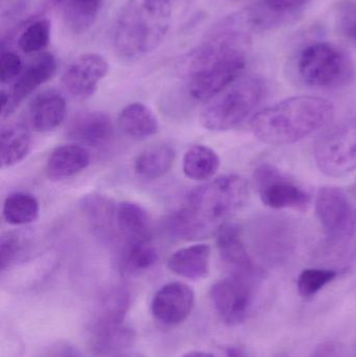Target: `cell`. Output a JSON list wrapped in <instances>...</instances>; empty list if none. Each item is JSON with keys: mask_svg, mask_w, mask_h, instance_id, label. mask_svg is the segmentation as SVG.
<instances>
[{"mask_svg": "<svg viewBox=\"0 0 356 357\" xmlns=\"http://www.w3.org/2000/svg\"><path fill=\"white\" fill-rule=\"evenodd\" d=\"M248 35L226 29L194 52L188 67V92L194 100H212L240 79L247 66Z\"/></svg>", "mask_w": 356, "mask_h": 357, "instance_id": "6da1fadb", "label": "cell"}, {"mask_svg": "<svg viewBox=\"0 0 356 357\" xmlns=\"http://www.w3.org/2000/svg\"><path fill=\"white\" fill-rule=\"evenodd\" d=\"M334 116V105L326 98L293 96L257 113L251 128L263 144L288 146L319 131Z\"/></svg>", "mask_w": 356, "mask_h": 357, "instance_id": "7a4b0ae2", "label": "cell"}, {"mask_svg": "<svg viewBox=\"0 0 356 357\" xmlns=\"http://www.w3.org/2000/svg\"><path fill=\"white\" fill-rule=\"evenodd\" d=\"M171 24L169 0H130L115 24V50L127 60L141 58L160 45Z\"/></svg>", "mask_w": 356, "mask_h": 357, "instance_id": "3957f363", "label": "cell"}, {"mask_svg": "<svg viewBox=\"0 0 356 357\" xmlns=\"http://www.w3.org/2000/svg\"><path fill=\"white\" fill-rule=\"evenodd\" d=\"M248 183L238 175L222 176L192 189L187 206L199 220L212 233L246 204Z\"/></svg>", "mask_w": 356, "mask_h": 357, "instance_id": "277c9868", "label": "cell"}, {"mask_svg": "<svg viewBox=\"0 0 356 357\" xmlns=\"http://www.w3.org/2000/svg\"><path fill=\"white\" fill-rule=\"evenodd\" d=\"M265 93V84L261 77L250 75L238 79L203 109L201 123L209 131L234 129L254 112Z\"/></svg>", "mask_w": 356, "mask_h": 357, "instance_id": "5b68a950", "label": "cell"}, {"mask_svg": "<svg viewBox=\"0 0 356 357\" xmlns=\"http://www.w3.org/2000/svg\"><path fill=\"white\" fill-rule=\"evenodd\" d=\"M297 68L301 79L316 88H340L353 83L355 64L342 48L330 42H315L299 54Z\"/></svg>", "mask_w": 356, "mask_h": 357, "instance_id": "8992f818", "label": "cell"}, {"mask_svg": "<svg viewBox=\"0 0 356 357\" xmlns=\"http://www.w3.org/2000/svg\"><path fill=\"white\" fill-rule=\"evenodd\" d=\"M316 165L330 177H343L356 169V117L326 132L315 146Z\"/></svg>", "mask_w": 356, "mask_h": 357, "instance_id": "52a82bcc", "label": "cell"}, {"mask_svg": "<svg viewBox=\"0 0 356 357\" xmlns=\"http://www.w3.org/2000/svg\"><path fill=\"white\" fill-rule=\"evenodd\" d=\"M316 213L326 234L344 239L355 234L356 209L344 190L338 187H322L315 201Z\"/></svg>", "mask_w": 356, "mask_h": 357, "instance_id": "ba28073f", "label": "cell"}, {"mask_svg": "<svg viewBox=\"0 0 356 357\" xmlns=\"http://www.w3.org/2000/svg\"><path fill=\"white\" fill-rule=\"evenodd\" d=\"M254 183L261 202L272 209L303 210L311 203L309 193L273 165L257 167Z\"/></svg>", "mask_w": 356, "mask_h": 357, "instance_id": "9c48e42d", "label": "cell"}, {"mask_svg": "<svg viewBox=\"0 0 356 357\" xmlns=\"http://www.w3.org/2000/svg\"><path fill=\"white\" fill-rule=\"evenodd\" d=\"M210 298L225 324L230 326L242 324L252 305V280L231 275L211 287Z\"/></svg>", "mask_w": 356, "mask_h": 357, "instance_id": "30bf717a", "label": "cell"}, {"mask_svg": "<svg viewBox=\"0 0 356 357\" xmlns=\"http://www.w3.org/2000/svg\"><path fill=\"white\" fill-rule=\"evenodd\" d=\"M106 59L98 54H85L75 59L62 77L64 89L77 100H88L108 73Z\"/></svg>", "mask_w": 356, "mask_h": 357, "instance_id": "8fae6325", "label": "cell"}, {"mask_svg": "<svg viewBox=\"0 0 356 357\" xmlns=\"http://www.w3.org/2000/svg\"><path fill=\"white\" fill-rule=\"evenodd\" d=\"M194 304V293L185 283L163 285L153 298V316L164 325H178L185 321Z\"/></svg>", "mask_w": 356, "mask_h": 357, "instance_id": "7c38bea8", "label": "cell"}, {"mask_svg": "<svg viewBox=\"0 0 356 357\" xmlns=\"http://www.w3.org/2000/svg\"><path fill=\"white\" fill-rule=\"evenodd\" d=\"M58 62L56 56L50 52L40 54L31 64L22 71L13 86L10 94V102L6 110L2 111L1 116L12 114L13 111L40 86L49 81L56 71Z\"/></svg>", "mask_w": 356, "mask_h": 357, "instance_id": "4fadbf2b", "label": "cell"}, {"mask_svg": "<svg viewBox=\"0 0 356 357\" xmlns=\"http://www.w3.org/2000/svg\"><path fill=\"white\" fill-rule=\"evenodd\" d=\"M217 245L222 260L230 268L231 275L251 280L257 276L256 266L240 239L238 227L231 224L223 225L217 231Z\"/></svg>", "mask_w": 356, "mask_h": 357, "instance_id": "5bb4252c", "label": "cell"}, {"mask_svg": "<svg viewBox=\"0 0 356 357\" xmlns=\"http://www.w3.org/2000/svg\"><path fill=\"white\" fill-rule=\"evenodd\" d=\"M113 132L112 121L106 113L85 111L73 117L67 135L79 146H98L107 144Z\"/></svg>", "mask_w": 356, "mask_h": 357, "instance_id": "9a60e30c", "label": "cell"}, {"mask_svg": "<svg viewBox=\"0 0 356 357\" xmlns=\"http://www.w3.org/2000/svg\"><path fill=\"white\" fill-rule=\"evenodd\" d=\"M79 208L96 236L106 241L114 238L117 205L110 197L100 193H87L82 197Z\"/></svg>", "mask_w": 356, "mask_h": 357, "instance_id": "2e32d148", "label": "cell"}, {"mask_svg": "<svg viewBox=\"0 0 356 357\" xmlns=\"http://www.w3.org/2000/svg\"><path fill=\"white\" fill-rule=\"evenodd\" d=\"M66 100L56 90H46L38 94L29 106V121L35 131L40 133L54 131L64 121Z\"/></svg>", "mask_w": 356, "mask_h": 357, "instance_id": "e0dca14e", "label": "cell"}, {"mask_svg": "<svg viewBox=\"0 0 356 357\" xmlns=\"http://www.w3.org/2000/svg\"><path fill=\"white\" fill-rule=\"evenodd\" d=\"M211 249L205 243L182 248L169 257L167 266L178 276L199 280L206 278L210 268Z\"/></svg>", "mask_w": 356, "mask_h": 357, "instance_id": "ac0fdd59", "label": "cell"}, {"mask_svg": "<svg viewBox=\"0 0 356 357\" xmlns=\"http://www.w3.org/2000/svg\"><path fill=\"white\" fill-rule=\"evenodd\" d=\"M90 155L79 144H66L54 149L46 162V175L52 180L61 181L73 177L87 169Z\"/></svg>", "mask_w": 356, "mask_h": 357, "instance_id": "d6986e66", "label": "cell"}, {"mask_svg": "<svg viewBox=\"0 0 356 357\" xmlns=\"http://www.w3.org/2000/svg\"><path fill=\"white\" fill-rule=\"evenodd\" d=\"M116 225L125 241H150V218L139 204L121 202L117 205Z\"/></svg>", "mask_w": 356, "mask_h": 357, "instance_id": "ffe728a7", "label": "cell"}, {"mask_svg": "<svg viewBox=\"0 0 356 357\" xmlns=\"http://www.w3.org/2000/svg\"><path fill=\"white\" fill-rule=\"evenodd\" d=\"M118 126L125 135L138 140L156 135L159 131L158 119L141 102H133L125 107L119 114Z\"/></svg>", "mask_w": 356, "mask_h": 357, "instance_id": "44dd1931", "label": "cell"}, {"mask_svg": "<svg viewBox=\"0 0 356 357\" xmlns=\"http://www.w3.org/2000/svg\"><path fill=\"white\" fill-rule=\"evenodd\" d=\"M133 339V331L123 322L100 319L94 329L92 345L98 356H108L129 347Z\"/></svg>", "mask_w": 356, "mask_h": 357, "instance_id": "7402d4cb", "label": "cell"}, {"mask_svg": "<svg viewBox=\"0 0 356 357\" xmlns=\"http://www.w3.org/2000/svg\"><path fill=\"white\" fill-rule=\"evenodd\" d=\"M176 160V151L167 144H155L136 158L134 169L139 177L156 180L169 173Z\"/></svg>", "mask_w": 356, "mask_h": 357, "instance_id": "603a6c76", "label": "cell"}, {"mask_svg": "<svg viewBox=\"0 0 356 357\" xmlns=\"http://www.w3.org/2000/svg\"><path fill=\"white\" fill-rule=\"evenodd\" d=\"M158 259V252L150 241H125L119 268L125 276H133L150 270Z\"/></svg>", "mask_w": 356, "mask_h": 357, "instance_id": "cb8c5ba5", "label": "cell"}, {"mask_svg": "<svg viewBox=\"0 0 356 357\" xmlns=\"http://www.w3.org/2000/svg\"><path fill=\"white\" fill-rule=\"evenodd\" d=\"M0 161L2 169L14 167L29 155L31 137L29 129L21 123L8 126L1 131Z\"/></svg>", "mask_w": 356, "mask_h": 357, "instance_id": "d4e9b609", "label": "cell"}, {"mask_svg": "<svg viewBox=\"0 0 356 357\" xmlns=\"http://www.w3.org/2000/svg\"><path fill=\"white\" fill-rule=\"evenodd\" d=\"M219 155L203 144L192 146L183 157V173L192 180L204 181L212 178L219 171Z\"/></svg>", "mask_w": 356, "mask_h": 357, "instance_id": "484cf974", "label": "cell"}, {"mask_svg": "<svg viewBox=\"0 0 356 357\" xmlns=\"http://www.w3.org/2000/svg\"><path fill=\"white\" fill-rule=\"evenodd\" d=\"M39 202L31 193H12L6 197L2 208L4 220L13 226H22L36 222L39 218Z\"/></svg>", "mask_w": 356, "mask_h": 357, "instance_id": "4316f807", "label": "cell"}, {"mask_svg": "<svg viewBox=\"0 0 356 357\" xmlns=\"http://www.w3.org/2000/svg\"><path fill=\"white\" fill-rule=\"evenodd\" d=\"M105 0H66L64 3V21L75 33L87 31L98 19Z\"/></svg>", "mask_w": 356, "mask_h": 357, "instance_id": "83f0119b", "label": "cell"}, {"mask_svg": "<svg viewBox=\"0 0 356 357\" xmlns=\"http://www.w3.org/2000/svg\"><path fill=\"white\" fill-rule=\"evenodd\" d=\"M167 228L173 236L187 241L210 234L208 229L186 207L178 210L169 218Z\"/></svg>", "mask_w": 356, "mask_h": 357, "instance_id": "f1b7e54d", "label": "cell"}, {"mask_svg": "<svg viewBox=\"0 0 356 357\" xmlns=\"http://www.w3.org/2000/svg\"><path fill=\"white\" fill-rule=\"evenodd\" d=\"M50 23L46 18L29 23L21 33L18 46L25 54H33L44 50L49 43Z\"/></svg>", "mask_w": 356, "mask_h": 357, "instance_id": "f546056e", "label": "cell"}, {"mask_svg": "<svg viewBox=\"0 0 356 357\" xmlns=\"http://www.w3.org/2000/svg\"><path fill=\"white\" fill-rule=\"evenodd\" d=\"M338 276V273L328 268H307L299 275L297 280L299 295L311 298L319 293Z\"/></svg>", "mask_w": 356, "mask_h": 357, "instance_id": "4dcf8cb0", "label": "cell"}, {"mask_svg": "<svg viewBox=\"0 0 356 357\" xmlns=\"http://www.w3.org/2000/svg\"><path fill=\"white\" fill-rule=\"evenodd\" d=\"M311 0H261L256 13L263 12L270 17H286L304 8Z\"/></svg>", "mask_w": 356, "mask_h": 357, "instance_id": "1f68e13d", "label": "cell"}, {"mask_svg": "<svg viewBox=\"0 0 356 357\" xmlns=\"http://www.w3.org/2000/svg\"><path fill=\"white\" fill-rule=\"evenodd\" d=\"M23 65L20 56L10 50H2L0 56V82L8 84L18 79L22 73Z\"/></svg>", "mask_w": 356, "mask_h": 357, "instance_id": "d6a6232c", "label": "cell"}, {"mask_svg": "<svg viewBox=\"0 0 356 357\" xmlns=\"http://www.w3.org/2000/svg\"><path fill=\"white\" fill-rule=\"evenodd\" d=\"M21 251L20 239L13 233H6L0 238V268L2 272L10 268Z\"/></svg>", "mask_w": 356, "mask_h": 357, "instance_id": "836d02e7", "label": "cell"}, {"mask_svg": "<svg viewBox=\"0 0 356 357\" xmlns=\"http://www.w3.org/2000/svg\"><path fill=\"white\" fill-rule=\"evenodd\" d=\"M341 27L347 37L356 42V3L345 8L341 17Z\"/></svg>", "mask_w": 356, "mask_h": 357, "instance_id": "e575fe53", "label": "cell"}, {"mask_svg": "<svg viewBox=\"0 0 356 357\" xmlns=\"http://www.w3.org/2000/svg\"><path fill=\"white\" fill-rule=\"evenodd\" d=\"M313 357H343L336 346L324 344L314 352Z\"/></svg>", "mask_w": 356, "mask_h": 357, "instance_id": "d590c367", "label": "cell"}, {"mask_svg": "<svg viewBox=\"0 0 356 357\" xmlns=\"http://www.w3.org/2000/svg\"><path fill=\"white\" fill-rule=\"evenodd\" d=\"M228 357H245L244 351L238 347H230L227 349Z\"/></svg>", "mask_w": 356, "mask_h": 357, "instance_id": "8d00e7d4", "label": "cell"}, {"mask_svg": "<svg viewBox=\"0 0 356 357\" xmlns=\"http://www.w3.org/2000/svg\"><path fill=\"white\" fill-rule=\"evenodd\" d=\"M182 357H217L213 356L212 354H209V352L205 351H192L188 352V354H184Z\"/></svg>", "mask_w": 356, "mask_h": 357, "instance_id": "74e56055", "label": "cell"}, {"mask_svg": "<svg viewBox=\"0 0 356 357\" xmlns=\"http://www.w3.org/2000/svg\"><path fill=\"white\" fill-rule=\"evenodd\" d=\"M115 357H146L141 354H123V356H117Z\"/></svg>", "mask_w": 356, "mask_h": 357, "instance_id": "f35d334b", "label": "cell"}, {"mask_svg": "<svg viewBox=\"0 0 356 357\" xmlns=\"http://www.w3.org/2000/svg\"><path fill=\"white\" fill-rule=\"evenodd\" d=\"M52 1L56 4H64L66 0H52Z\"/></svg>", "mask_w": 356, "mask_h": 357, "instance_id": "ab89813d", "label": "cell"}, {"mask_svg": "<svg viewBox=\"0 0 356 357\" xmlns=\"http://www.w3.org/2000/svg\"><path fill=\"white\" fill-rule=\"evenodd\" d=\"M355 193H356V183H355Z\"/></svg>", "mask_w": 356, "mask_h": 357, "instance_id": "60d3db41", "label": "cell"}, {"mask_svg": "<svg viewBox=\"0 0 356 357\" xmlns=\"http://www.w3.org/2000/svg\"></svg>", "mask_w": 356, "mask_h": 357, "instance_id": "b9f144b4", "label": "cell"}]
</instances>
